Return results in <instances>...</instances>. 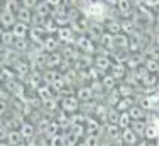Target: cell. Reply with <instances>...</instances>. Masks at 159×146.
<instances>
[{
  "label": "cell",
  "instance_id": "cell-36",
  "mask_svg": "<svg viewBox=\"0 0 159 146\" xmlns=\"http://www.w3.org/2000/svg\"><path fill=\"white\" fill-rule=\"evenodd\" d=\"M84 146H101L99 136H91V134H87L86 139H84Z\"/></svg>",
  "mask_w": 159,
  "mask_h": 146
},
{
  "label": "cell",
  "instance_id": "cell-7",
  "mask_svg": "<svg viewBox=\"0 0 159 146\" xmlns=\"http://www.w3.org/2000/svg\"><path fill=\"white\" fill-rule=\"evenodd\" d=\"M120 139L123 141L125 146H137L139 144V139H140V138H139V136L135 134L130 127H128V129H125V131H121Z\"/></svg>",
  "mask_w": 159,
  "mask_h": 146
},
{
  "label": "cell",
  "instance_id": "cell-11",
  "mask_svg": "<svg viewBox=\"0 0 159 146\" xmlns=\"http://www.w3.org/2000/svg\"><path fill=\"white\" fill-rule=\"evenodd\" d=\"M111 60L108 55H96L94 57V67H96L98 71H110L111 69Z\"/></svg>",
  "mask_w": 159,
  "mask_h": 146
},
{
  "label": "cell",
  "instance_id": "cell-15",
  "mask_svg": "<svg viewBox=\"0 0 159 146\" xmlns=\"http://www.w3.org/2000/svg\"><path fill=\"white\" fill-rule=\"evenodd\" d=\"M116 9H118V12H120L123 17L130 19L132 11H134V5H132L128 0H118V2H116Z\"/></svg>",
  "mask_w": 159,
  "mask_h": 146
},
{
  "label": "cell",
  "instance_id": "cell-27",
  "mask_svg": "<svg viewBox=\"0 0 159 146\" xmlns=\"http://www.w3.org/2000/svg\"><path fill=\"white\" fill-rule=\"evenodd\" d=\"M38 96L41 98L43 101L53 98V90H52V86H48V84H43V86H39V88H38Z\"/></svg>",
  "mask_w": 159,
  "mask_h": 146
},
{
  "label": "cell",
  "instance_id": "cell-21",
  "mask_svg": "<svg viewBox=\"0 0 159 146\" xmlns=\"http://www.w3.org/2000/svg\"><path fill=\"white\" fill-rule=\"evenodd\" d=\"M118 93L121 95V98H132L135 95V88L130 83H120L118 84Z\"/></svg>",
  "mask_w": 159,
  "mask_h": 146
},
{
  "label": "cell",
  "instance_id": "cell-25",
  "mask_svg": "<svg viewBox=\"0 0 159 146\" xmlns=\"http://www.w3.org/2000/svg\"><path fill=\"white\" fill-rule=\"evenodd\" d=\"M147 122L145 120H137V122H132V125H130V129L135 132V134L140 138V136H145V131H147Z\"/></svg>",
  "mask_w": 159,
  "mask_h": 146
},
{
  "label": "cell",
  "instance_id": "cell-9",
  "mask_svg": "<svg viewBox=\"0 0 159 146\" xmlns=\"http://www.w3.org/2000/svg\"><path fill=\"white\" fill-rule=\"evenodd\" d=\"M57 38H58V41L60 43H72L74 40V31H72V28L70 26H65V28H60L58 31H57Z\"/></svg>",
  "mask_w": 159,
  "mask_h": 146
},
{
  "label": "cell",
  "instance_id": "cell-2",
  "mask_svg": "<svg viewBox=\"0 0 159 146\" xmlns=\"http://www.w3.org/2000/svg\"><path fill=\"white\" fill-rule=\"evenodd\" d=\"M60 108H62L63 114L74 115L80 110V101L75 98V95H69V96H63L60 101Z\"/></svg>",
  "mask_w": 159,
  "mask_h": 146
},
{
  "label": "cell",
  "instance_id": "cell-30",
  "mask_svg": "<svg viewBox=\"0 0 159 146\" xmlns=\"http://www.w3.org/2000/svg\"><path fill=\"white\" fill-rule=\"evenodd\" d=\"M14 71L17 74H21V76H26V74L29 72V64L24 62V60H17V62L14 64Z\"/></svg>",
  "mask_w": 159,
  "mask_h": 146
},
{
  "label": "cell",
  "instance_id": "cell-28",
  "mask_svg": "<svg viewBox=\"0 0 159 146\" xmlns=\"http://www.w3.org/2000/svg\"><path fill=\"white\" fill-rule=\"evenodd\" d=\"M58 131H60V125H58V122H57V120L48 122V125H46V129H45V132H46V136H48V139H52V138H55V136H58Z\"/></svg>",
  "mask_w": 159,
  "mask_h": 146
},
{
  "label": "cell",
  "instance_id": "cell-12",
  "mask_svg": "<svg viewBox=\"0 0 159 146\" xmlns=\"http://www.w3.org/2000/svg\"><path fill=\"white\" fill-rule=\"evenodd\" d=\"M121 100V95L118 93V90H113V91H108L106 93V100H104V105L108 108H116L118 103Z\"/></svg>",
  "mask_w": 159,
  "mask_h": 146
},
{
  "label": "cell",
  "instance_id": "cell-23",
  "mask_svg": "<svg viewBox=\"0 0 159 146\" xmlns=\"http://www.w3.org/2000/svg\"><path fill=\"white\" fill-rule=\"evenodd\" d=\"M17 19H19V22H24V24H29V22H33V17H34V12H31V11H28V9H24V7H21L17 11Z\"/></svg>",
  "mask_w": 159,
  "mask_h": 146
},
{
  "label": "cell",
  "instance_id": "cell-8",
  "mask_svg": "<svg viewBox=\"0 0 159 146\" xmlns=\"http://www.w3.org/2000/svg\"><path fill=\"white\" fill-rule=\"evenodd\" d=\"M75 98L80 101V103H89V101H93L94 93H93V90H91L89 86H80L79 90L75 91Z\"/></svg>",
  "mask_w": 159,
  "mask_h": 146
},
{
  "label": "cell",
  "instance_id": "cell-35",
  "mask_svg": "<svg viewBox=\"0 0 159 146\" xmlns=\"http://www.w3.org/2000/svg\"><path fill=\"white\" fill-rule=\"evenodd\" d=\"M50 146H67V136L58 134L50 139Z\"/></svg>",
  "mask_w": 159,
  "mask_h": 146
},
{
  "label": "cell",
  "instance_id": "cell-6",
  "mask_svg": "<svg viewBox=\"0 0 159 146\" xmlns=\"http://www.w3.org/2000/svg\"><path fill=\"white\" fill-rule=\"evenodd\" d=\"M58 46H60L58 38L53 36V35H48L45 38V41H43L41 48H43V52H46V53H55L57 50H58Z\"/></svg>",
  "mask_w": 159,
  "mask_h": 146
},
{
  "label": "cell",
  "instance_id": "cell-10",
  "mask_svg": "<svg viewBox=\"0 0 159 146\" xmlns=\"http://www.w3.org/2000/svg\"><path fill=\"white\" fill-rule=\"evenodd\" d=\"M99 129H101V122L96 117H87L86 120V132L91 136H99Z\"/></svg>",
  "mask_w": 159,
  "mask_h": 146
},
{
  "label": "cell",
  "instance_id": "cell-39",
  "mask_svg": "<svg viewBox=\"0 0 159 146\" xmlns=\"http://www.w3.org/2000/svg\"><path fill=\"white\" fill-rule=\"evenodd\" d=\"M43 107H45V108H48V110H57V108H58V105H57L55 98H50V100L43 101Z\"/></svg>",
  "mask_w": 159,
  "mask_h": 146
},
{
  "label": "cell",
  "instance_id": "cell-13",
  "mask_svg": "<svg viewBox=\"0 0 159 146\" xmlns=\"http://www.w3.org/2000/svg\"><path fill=\"white\" fill-rule=\"evenodd\" d=\"M127 69H128V67L123 66V64H113L108 74L113 76L116 81H120V79H123V77H127Z\"/></svg>",
  "mask_w": 159,
  "mask_h": 146
},
{
  "label": "cell",
  "instance_id": "cell-17",
  "mask_svg": "<svg viewBox=\"0 0 159 146\" xmlns=\"http://www.w3.org/2000/svg\"><path fill=\"white\" fill-rule=\"evenodd\" d=\"M62 60H63L62 53H58V52L48 53V55H46V60H45V66L50 67V69H53V67H58L60 64H62Z\"/></svg>",
  "mask_w": 159,
  "mask_h": 146
},
{
  "label": "cell",
  "instance_id": "cell-22",
  "mask_svg": "<svg viewBox=\"0 0 159 146\" xmlns=\"http://www.w3.org/2000/svg\"><path fill=\"white\" fill-rule=\"evenodd\" d=\"M19 132L24 139H31L34 136V125L31 122H21V127H19Z\"/></svg>",
  "mask_w": 159,
  "mask_h": 146
},
{
  "label": "cell",
  "instance_id": "cell-38",
  "mask_svg": "<svg viewBox=\"0 0 159 146\" xmlns=\"http://www.w3.org/2000/svg\"><path fill=\"white\" fill-rule=\"evenodd\" d=\"M132 31H134V24H132L130 19L128 21H121V33L127 35V33H132Z\"/></svg>",
  "mask_w": 159,
  "mask_h": 146
},
{
  "label": "cell",
  "instance_id": "cell-24",
  "mask_svg": "<svg viewBox=\"0 0 159 146\" xmlns=\"http://www.w3.org/2000/svg\"><path fill=\"white\" fill-rule=\"evenodd\" d=\"M104 29H106V33H110V35H113V36H118V35H121V22H118V21H108L106 24H104Z\"/></svg>",
  "mask_w": 159,
  "mask_h": 146
},
{
  "label": "cell",
  "instance_id": "cell-5",
  "mask_svg": "<svg viewBox=\"0 0 159 146\" xmlns=\"http://www.w3.org/2000/svg\"><path fill=\"white\" fill-rule=\"evenodd\" d=\"M12 35H14L16 40H26L29 38V31H31V28H29V24H24V22H16V26L11 29Z\"/></svg>",
  "mask_w": 159,
  "mask_h": 146
},
{
  "label": "cell",
  "instance_id": "cell-3",
  "mask_svg": "<svg viewBox=\"0 0 159 146\" xmlns=\"http://www.w3.org/2000/svg\"><path fill=\"white\" fill-rule=\"evenodd\" d=\"M75 48L80 50L82 53H86V55H91V53H94L96 46H94V41L87 35H79L75 38Z\"/></svg>",
  "mask_w": 159,
  "mask_h": 146
},
{
  "label": "cell",
  "instance_id": "cell-37",
  "mask_svg": "<svg viewBox=\"0 0 159 146\" xmlns=\"http://www.w3.org/2000/svg\"><path fill=\"white\" fill-rule=\"evenodd\" d=\"M156 81H157V77H156V74H147V76L144 77V79L140 81L144 86H156Z\"/></svg>",
  "mask_w": 159,
  "mask_h": 146
},
{
  "label": "cell",
  "instance_id": "cell-34",
  "mask_svg": "<svg viewBox=\"0 0 159 146\" xmlns=\"http://www.w3.org/2000/svg\"><path fill=\"white\" fill-rule=\"evenodd\" d=\"M145 71H147L149 74H156V72H159V62L157 60H152V59H149L147 62H145Z\"/></svg>",
  "mask_w": 159,
  "mask_h": 146
},
{
  "label": "cell",
  "instance_id": "cell-32",
  "mask_svg": "<svg viewBox=\"0 0 159 146\" xmlns=\"http://www.w3.org/2000/svg\"><path fill=\"white\" fill-rule=\"evenodd\" d=\"M130 125H132V119H130V115H128V112H127V114H120L118 127H120L121 131H125V129H128Z\"/></svg>",
  "mask_w": 159,
  "mask_h": 146
},
{
  "label": "cell",
  "instance_id": "cell-20",
  "mask_svg": "<svg viewBox=\"0 0 159 146\" xmlns=\"http://www.w3.org/2000/svg\"><path fill=\"white\" fill-rule=\"evenodd\" d=\"M128 45H130V36L128 35H118L115 36V50H128Z\"/></svg>",
  "mask_w": 159,
  "mask_h": 146
},
{
  "label": "cell",
  "instance_id": "cell-4",
  "mask_svg": "<svg viewBox=\"0 0 159 146\" xmlns=\"http://www.w3.org/2000/svg\"><path fill=\"white\" fill-rule=\"evenodd\" d=\"M16 22H17V16L14 12H9V11L0 12V26L4 28V31H11L16 26Z\"/></svg>",
  "mask_w": 159,
  "mask_h": 146
},
{
  "label": "cell",
  "instance_id": "cell-31",
  "mask_svg": "<svg viewBox=\"0 0 159 146\" xmlns=\"http://www.w3.org/2000/svg\"><path fill=\"white\" fill-rule=\"evenodd\" d=\"M147 141H154V139H159V131L156 129L154 124H149L147 125V131H145V136H144Z\"/></svg>",
  "mask_w": 159,
  "mask_h": 146
},
{
  "label": "cell",
  "instance_id": "cell-29",
  "mask_svg": "<svg viewBox=\"0 0 159 146\" xmlns=\"http://www.w3.org/2000/svg\"><path fill=\"white\" fill-rule=\"evenodd\" d=\"M14 41H16V38H14V35H12V31H2L0 33V43H2V45L9 46V45H14Z\"/></svg>",
  "mask_w": 159,
  "mask_h": 146
},
{
  "label": "cell",
  "instance_id": "cell-41",
  "mask_svg": "<svg viewBox=\"0 0 159 146\" xmlns=\"http://www.w3.org/2000/svg\"><path fill=\"white\" fill-rule=\"evenodd\" d=\"M142 5H145V7H151V9H157V7H159V2H144Z\"/></svg>",
  "mask_w": 159,
  "mask_h": 146
},
{
  "label": "cell",
  "instance_id": "cell-18",
  "mask_svg": "<svg viewBox=\"0 0 159 146\" xmlns=\"http://www.w3.org/2000/svg\"><path fill=\"white\" fill-rule=\"evenodd\" d=\"M145 114L147 112L144 110V108L140 107V105H134V107L128 110V115H130L132 122H137V120H144L145 119Z\"/></svg>",
  "mask_w": 159,
  "mask_h": 146
},
{
  "label": "cell",
  "instance_id": "cell-1",
  "mask_svg": "<svg viewBox=\"0 0 159 146\" xmlns=\"http://www.w3.org/2000/svg\"><path fill=\"white\" fill-rule=\"evenodd\" d=\"M84 14L94 21H101L106 16V5L103 2H89L84 5Z\"/></svg>",
  "mask_w": 159,
  "mask_h": 146
},
{
  "label": "cell",
  "instance_id": "cell-40",
  "mask_svg": "<svg viewBox=\"0 0 159 146\" xmlns=\"http://www.w3.org/2000/svg\"><path fill=\"white\" fill-rule=\"evenodd\" d=\"M5 114H7V101L0 100V117H2V115H5Z\"/></svg>",
  "mask_w": 159,
  "mask_h": 146
},
{
  "label": "cell",
  "instance_id": "cell-16",
  "mask_svg": "<svg viewBox=\"0 0 159 146\" xmlns=\"http://www.w3.org/2000/svg\"><path fill=\"white\" fill-rule=\"evenodd\" d=\"M22 141H24V138L21 136V132H19V129H11L7 134V144L9 146H19L22 144Z\"/></svg>",
  "mask_w": 159,
  "mask_h": 146
},
{
  "label": "cell",
  "instance_id": "cell-33",
  "mask_svg": "<svg viewBox=\"0 0 159 146\" xmlns=\"http://www.w3.org/2000/svg\"><path fill=\"white\" fill-rule=\"evenodd\" d=\"M29 38H26V40H16L14 41V48H16V52H28V48H29Z\"/></svg>",
  "mask_w": 159,
  "mask_h": 146
},
{
  "label": "cell",
  "instance_id": "cell-19",
  "mask_svg": "<svg viewBox=\"0 0 159 146\" xmlns=\"http://www.w3.org/2000/svg\"><path fill=\"white\" fill-rule=\"evenodd\" d=\"M101 84H103V88H104V91H106V93L118 88V81L115 79L113 76H110V74H104V76L101 77Z\"/></svg>",
  "mask_w": 159,
  "mask_h": 146
},
{
  "label": "cell",
  "instance_id": "cell-26",
  "mask_svg": "<svg viewBox=\"0 0 159 146\" xmlns=\"http://www.w3.org/2000/svg\"><path fill=\"white\" fill-rule=\"evenodd\" d=\"M134 105H135L134 103V98H121L120 103H118V107H116V110L120 112V114H127Z\"/></svg>",
  "mask_w": 159,
  "mask_h": 146
},
{
  "label": "cell",
  "instance_id": "cell-42",
  "mask_svg": "<svg viewBox=\"0 0 159 146\" xmlns=\"http://www.w3.org/2000/svg\"><path fill=\"white\" fill-rule=\"evenodd\" d=\"M0 90H2V77H0Z\"/></svg>",
  "mask_w": 159,
  "mask_h": 146
},
{
  "label": "cell",
  "instance_id": "cell-14",
  "mask_svg": "<svg viewBox=\"0 0 159 146\" xmlns=\"http://www.w3.org/2000/svg\"><path fill=\"white\" fill-rule=\"evenodd\" d=\"M45 31H43V28H31V31H29V41L36 43V45L41 46L43 41H45Z\"/></svg>",
  "mask_w": 159,
  "mask_h": 146
}]
</instances>
